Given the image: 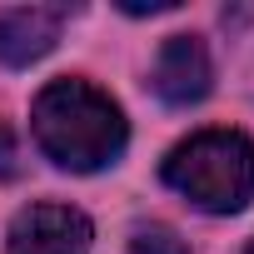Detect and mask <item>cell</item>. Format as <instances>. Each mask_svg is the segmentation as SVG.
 I'll return each mask as SVG.
<instances>
[{
    "label": "cell",
    "instance_id": "7",
    "mask_svg": "<svg viewBox=\"0 0 254 254\" xmlns=\"http://www.w3.org/2000/svg\"><path fill=\"white\" fill-rule=\"evenodd\" d=\"M20 155H15V140H10V130H5V125H0V180H10L20 165H15Z\"/></svg>",
    "mask_w": 254,
    "mask_h": 254
},
{
    "label": "cell",
    "instance_id": "4",
    "mask_svg": "<svg viewBox=\"0 0 254 254\" xmlns=\"http://www.w3.org/2000/svg\"><path fill=\"white\" fill-rule=\"evenodd\" d=\"M70 10L65 5H10L0 10V65H35L55 50L60 30H65Z\"/></svg>",
    "mask_w": 254,
    "mask_h": 254
},
{
    "label": "cell",
    "instance_id": "5",
    "mask_svg": "<svg viewBox=\"0 0 254 254\" xmlns=\"http://www.w3.org/2000/svg\"><path fill=\"white\" fill-rule=\"evenodd\" d=\"M209 50L194 35H170L155 55V95L165 105H199L209 95Z\"/></svg>",
    "mask_w": 254,
    "mask_h": 254
},
{
    "label": "cell",
    "instance_id": "6",
    "mask_svg": "<svg viewBox=\"0 0 254 254\" xmlns=\"http://www.w3.org/2000/svg\"><path fill=\"white\" fill-rule=\"evenodd\" d=\"M130 254H190V249L170 224H140L130 239Z\"/></svg>",
    "mask_w": 254,
    "mask_h": 254
},
{
    "label": "cell",
    "instance_id": "3",
    "mask_svg": "<svg viewBox=\"0 0 254 254\" xmlns=\"http://www.w3.org/2000/svg\"><path fill=\"white\" fill-rule=\"evenodd\" d=\"M90 219L70 204H30L10 219L5 249L10 254H90Z\"/></svg>",
    "mask_w": 254,
    "mask_h": 254
},
{
    "label": "cell",
    "instance_id": "2",
    "mask_svg": "<svg viewBox=\"0 0 254 254\" xmlns=\"http://www.w3.org/2000/svg\"><path fill=\"white\" fill-rule=\"evenodd\" d=\"M165 185L204 214H239L254 199V140L239 130H199L165 160Z\"/></svg>",
    "mask_w": 254,
    "mask_h": 254
},
{
    "label": "cell",
    "instance_id": "8",
    "mask_svg": "<svg viewBox=\"0 0 254 254\" xmlns=\"http://www.w3.org/2000/svg\"><path fill=\"white\" fill-rule=\"evenodd\" d=\"M244 254H254V239H249V249H244Z\"/></svg>",
    "mask_w": 254,
    "mask_h": 254
},
{
    "label": "cell",
    "instance_id": "1",
    "mask_svg": "<svg viewBox=\"0 0 254 254\" xmlns=\"http://www.w3.org/2000/svg\"><path fill=\"white\" fill-rule=\"evenodd\" d=\"M30 130H35L40 155L75 175H95L115 165L125 155V140H130L125 110L90 80H50L35 95Z\"/></svg>",
    "mask_w": 254,
    "mask_h": 254
}]
</instances>
